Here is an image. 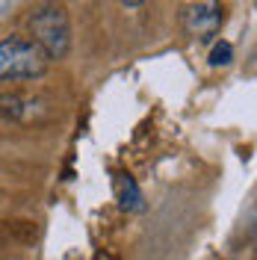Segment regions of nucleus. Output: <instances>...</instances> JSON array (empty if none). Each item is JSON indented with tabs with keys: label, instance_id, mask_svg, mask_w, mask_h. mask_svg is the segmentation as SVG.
Returning <instances> with one entry per match:
<instances>
[{
	"label": "nucleus",
	"instance_id": "7ed1b4c3",
	"mask_svg": "<svg viewBox=\"0 0 257 260\" xmlns=\"http://www.w3.org/2000/svg\"><path fill=\"white\" fill-rule=\"evenodd\" d=\"M222 6L219 3H192L183 15V24H186V32L195 36L198 42H210L219 27H222Z\"/></svg>",
	"mask_w": 257,
	"mask_h": 260
},
{
	"label": "nucleus",
	"instance_id": "20e7f679",
	"mask_svg": "<svg viewBox=\"0 0 257 260\" xmlns=\"http://www.w3.org/2000/svg\"><path fill=\"white\" fill-rule=\"evenodd\" d=\"M118 201H121V207L127 213H139L145 210V198H142V189L136 186V180L133 178H121V195H118Z\"/></svg>",
	"mask_w": 257,
	"mask_h": 260
},
{
	"label": "nucleus",
	"instance_id": "39448f33",
	"mask_svg": "<svg viewBox=\"0 0 257 260\" xmlns=\"http://www.w3.org/2000/svg\"><path fill=\"white\" fill-rule=\"evenodd\" d=\"M234 62V48H231V42H213V48H210V65H216V68H225V65Z\"/></svg>",
	"mask_w": 257,
	"mask_h": 260
},
{
	"label": "nucleus",
	"instance_id": "f03ea898",
	"mask_svg": "<svg viewBox=\"0 0 257 260\" xmlns=\"http://www.w3.org/2000/svg\"><path fill=\"white\" fill-rule=\"evenodd\" d=\"M48 56L30 39L9 36L0 42V80H36L48 71Z\"/></svg>",
	"mask_w": 257,
	"mask_h": 260
},
{
	"label": "nucleus",
	"instance_id": "f257e3e1",
	"mask_svg": "<svg viewBox=\"0 0 257 260\" xmlns=\"http://www.w3.org/2000/svg\"><path fill=\"white\" fill-rule=\"evenodd\" d=\"M30 32L39 48L45 50L48 59H62L68 48H71V24H68V12L65 6L48 3V6H39L30 15Z\"/></svg>",
	"mask_w": 257,
	"mask_h": 260
}]
</instances>
